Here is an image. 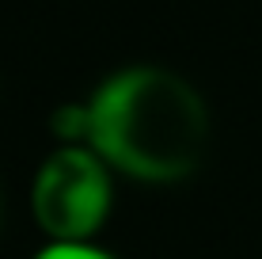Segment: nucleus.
<instances>
[{
    "label": "nucleus",
    "instance_id": "1",
    "mask_svg": "<svg viewBox=\"0 0 262 259\" xmlns=\"http://www.w3.org/2000/svg\"><path fill=\"white\" fill-rule=\"evenodd\" d=\"M88 145L114 175L144 187L186 183L213 137L209 103L167 65H122L88 95Z\"/></svg>",
    "mask_w": 262,
    "mask_h": 259
},
{
    "label": "nucleus",
    "instance_id": "3",
    "mask_svg": "<svg viewBox=\"0 0 262 259\" xmlns=\"http://www.w3.org/2000/svg\"><path fill=\"white\" fill-rule=\"evenodd\" d=\"M50 133L57 137V145H88V133H92L88 99H69V103L53 107V114H50Z\"/></svg>",
    "mask_w": 262,
    "mask_h": 259
},
{
    "label": "nucleus",
    "instance_id": "4",
    "mask_svg": "<svg viewBox=\"0 0 262 259\" xmlns=\"http://www.w3.org/2000/svg\"><path fill=\"white\" fill-rule=\"evenodd\" d=\"M34 259H118V255L88 240V244H42Z\"/></svg>",
    "mask_w": 262,
    "mask_h": 259
},
{
    "label": "nucleus",
    "instance_id": "2",
    "mask_svg": "<svg viewBox=\"0 0 262 259\" xmlns=\"http://www.w3.org/2000/svg\"><path fill=\"white\" fill-rule=\"evenodd\" d=\"M114 210V172L92 145L50 149L31 180V213L46 244H88Z\"/></svg>",
    "mask_w": 262,
    "mask_h": 259
}]
</instances>
